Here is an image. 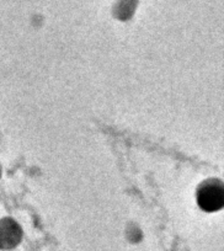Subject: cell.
I'll list each match as a JSON object with an SVG mask.
<instances>
[{
    "mask_svg": "<svg viewBox=\"0 0 224 251\" xmlns=\"http://www.w3.org/2000/svg\"><path fill=\"white\" fill-rule=\"evenodd\" d=\"M199 207L207 212L218 211L223 207V185L218 180H208L201 185L197 195Z\"/></svg>",
    "mask_w": 224,
    "mask_h": 251,
    "instance_id": "1",
    "label": "cell"
},
{
    "mask_svg": "<svg viewBox=\"0 0 224 251\" xmlns=\"http://www.w3.org/2000/svg\"><path fill=\"white\" fill-rule=\"evenodd\" d=\"M21 239V229L16 222L6 218L0 222V248L11 249L19 244Z\"/></svg>",
    "mask_w": 224,
    "mask_h": 251,
    "instance_id": "2",
    "label": "cell"
}]
</instances>
